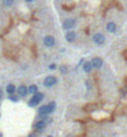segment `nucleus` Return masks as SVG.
<instances>
[{"label": "nucleus", "instance_id": "2eb2a0df", "mask_svg": "<svg viewBox=\"0 0 127 137\" xmlns=\"http://www.w3.org/2000/svg\"><path fill=\"white\" fill-rule=\"evenodd\" d=\"M47 109H49V114H52V112L55 111V109H56V103L54 102V101L49 102L47 103Z\"/></svg>", "mask_w": 127, "mask_h": 137}, {"label": "nucleus", "instance_id": "0eeeda50", "mask_svg": "<svg viewBox=\"0 0 127 137\" xmlns=\"http://www.w3.org/2000/svg\"><path fill=\"white\" fill-rule=\"evenodd\" d=\"M44 45L46 46V47H52V46H55V38L51 36V35H47L44 38Z\"/></svg>", "mask_w": 127, "mask_h": 137}, {"label": "nucleus", "instance_id": "7ed1b4c3", "mask_svg": "<svg viewBox=\"0 0 127 137\" xmlns=\"http://www.w3.org/2000/svg\"><path fill=\"white\" fill-rule=\"evenodd\" d=\"M92 41L96 44V45L101 46L105 44V41H106V38H105V35L102 33H96V34H93L92 36Z\"/></svg>", "mask_w": 127, "mask_h": 137}, {"label": "nucleus", "instance_id": "f3484780", "mask_svg": "<svg viewBox=\"0 0 127 137\" xmlns=\"http://www.w3.org/2000/svg\"><path fill=\"white\" fill-rule=\"evenodd\" d=\"M9 100H10V101H12V102H16L17 100H19V96H17V95H15V94H11V95H9Z\"/></svg>", "mask_w": 127, "mask_h": 137}, {"label": "nucleus", "instance_id": "423d86ee", "mask_svg": "<svg viewBox=\"0 0 127 137\" xmlns=\"http://www.w3.org/2000/svg\"><path fill=\"white\" fill-rule=\"evenodd\" d=\"M16 94H17V96L19 97H25L28 94H29V91H28V86L26 85H20L16 89Z\"/></svg>", "mask_w": 127, "mask_h": 137}, {"label": "nucleus", "instance_id": "f03ea898", "mask_svg": "<svg viewBox=\"0 0 127 137\" xmlns=\"http://www.w3.org/2000/svg\"><path fill=\"white\" fill-rule=\"evenodd\" d=\"M42 100H44V94H41V92H36V94H34L33 97L29 100V106L30 107H35V106H37Z\"/></svg>", "mask_w": 127, "mask_h": 137}, {"label": "nucleus", "instance_id": "9d476101", "mask_svg": "<svg viewBox=\"0 0 127 137\" xmlns=\"http://www.w3.org/2000/svg\"><path fill=\"white\" fill-rule=\"evenodd\" d=\"M106 30H107L109 33H116V31H117V25H116V23L109 21L107 25H106Z\"/></svg>", "mask_w": 127, "mask_h": 137}, {"label": "nucleus", "instance_id": "6ab92c4d", "mask_svg": "<svg viewBox=\"0 0 127 137\" xmlns=\"http://www.w3.org/2000/svg\"><path fill=\"white\" fill-rule=\"evenodd\" d=\"M61 72H62V74H66V67H65V66H61Z\"/></svg>", "mask_w": 127, "mask_h": 137}, {"label": "nucleus", "instance_id": "4468645a", "mask_svg": "<svg viewBox=\"0 0 127 137\" xmlns=\"http://www.w3.org/2000/svg\"><path fill=\"white\" fill-rule=\"evenodd\" d=\"M28 91H29V94L34 95V94H36V92H39V89H37V86L36 85H30L29 87H28Z\"/></svg>", "mask_w": 127, "mask_h": 137}, {"label": "nucleus", "instance_id": "f8f14e48", "mask_svg": "<svg viewBox=\"0 0 127 137\" xmlns=\"http://www.w3.org/2000/svg\"><path fill=\"white\" fill-rule=\"evenodd\" d=\"M82 68H84L85 72H91L93 68L92 65H91V61H85V63H82Z\"/></svg>", "mask_w": 127, "mask_h": 137}, {"label": "nucleus", "instance_id": "4be33fe9", "mask_svg": "<svg viewBox=\"0 0 127 137\" xmlns=\"http://www.w3.org/2000/svg\"><path fill=\"white\" fill-rule=\"evenodd\" d=\"M25 1H26V3H33L34 0H25Z\"/></svg>", "mask_w": 127, "mask_h": 137}, {"label": "nucleus", "instance_id": "ddd939ff", "mask_svg": "<svg viewBox=\"0 0 127 137\" xmlns=\"http://www.w3.org/2000/svg\"><path fill=\"white\" fill-rule=\"evenodd\" d=\"M6 92H8L9 95H11V94H15V92H16V87H15V85H12V84H9V85L6 86Z\"/></svg>", "mask_w": 127, "mask_h": 137}, {"label": "nucleus", "instance_id": "dca6fc26", "mask_svg": "<svg viewBox=\"0 0 127 137\" xmlns=\"http://www.w3.org/2000/svg\"><path fill=\"white\" fill-rule=\"evenodd\" d=\"M3 1V5L6 6V8H10V6L14 5V1L15 0H1Z\"/></svg>", "mask_w": 127, "mask_h": 137}, {"label": "nucleus", "instance_id": "f257e3e1", "mask_svg": "<svg viewBox=\"0 0 127 137\" xmlns=\"http://www.w3.org/2000/svg\"><path fill=\"white\" fill-rule=\"evenodd\" d=\"M50 119L47 117V116H40V120L39 121H36L35 122V125H34V128H35V131H44L45 130V127L47 126V122H50Z\"/></svg>", "mask_w": 127, "mask_h": 137}, {"label": "nucleus", "instance_id": "9b49d317", "mask_svg": "<svg viewBox=\"0 0 127 137\" xmlns=\"http://www.w3.org/2000/svg\"><path fill=\"white\" fill-rule=\"evenodd\" d=\"M49 109H47V105H42L39 107V116H49Z\"/></svg>", "mask_w": 127, "mask_h": 137}, {"label": "nucleus", "instance_id": "1a4fd4ad", "mask_svg": "<svg viewBox=\"0 0 127 137\" xmlns=\"http://www.w3.org/2000/svg\"><path fill=\"white\" fill-rule=\"evenodd\" d=\"M65 38H66V40L69 41V42H72V41H75V39H76V33L72 31V30H67Z\"/></svg>", "mask_w": 127, "mask_h": 137}, {"label": "nucleus", "instance_id": "5701e85b", "mask_svg": "<svg viewBox=\"0 0 127 137\" xmlns=\"http://www.w3.org/2000/svg\"><path fill=\"white\" fill-rule=\"evenodd\" d=\"M0 137H3V135H1V133H0Z\"/></svg>", "mask_w": 127, "mask_h": 137}, {"label": "nucleus", "instance_id": "aec40b11", "mask_svg": "<svg viewBox=\"0 0 127 137\" xmlns=\"http://www.w3.org/2000/svg\"><path fill=\"white\" fill-rule=\"evenodd\" d=\"M49 67L51 68V70H54V68L56 67V65H55V64H51V65H50V66H49Z\"/></svg>", "mask_w": 127, "mask_h": 137}, {"label": "nucleus", "instance_id": "412c9836", "mask_svg": "<svg viewBox=\"0 0 127 137\" xmlns=\"http://www.w3.org/2000/svg\"><path fill=\"white\" fill-rule=\"evenodd\" d=\"M1 97H3V90L0 89V98H1Z\"/></svg>", "mask_w": 127, "mask_h": 137}, {"label": "nucleus", "instance_id": "39448f33", "mask_svg": "<svg viewBox=\"0 0 127 137\" xmlns=\"http://www.w3.org/2000/svg\"><path fill=\"white\" fill-rule=\"evenodd\" d=\"M75 25H76L75 19H66L62 23V28L66 29V30H71L72 28H75Z\"/></svg>", "mask_w": 127, "mask_h": 137}, {"label": "nucleus", "instance_id": "b1692460", "mask_svg": "<svg viewBox=\"0 0 127 137\" xmlns=\"http://www.w3.org/2000/svg\"><path fill=\"white\" fill-rule=\"evenodd\" d=\"M47 137H52V136H47Z\"/></svg>", "mask_w": 127, "mask_h": 137}, {"label": "nucleus", "instance_id": "a211bd4d", "mask_svg": "<svg viewBox=\"0 0 127 137\" xmlns=\"http://www.w3.org/2000/svg\"><path fill=\"white\" fill-rule=\"evenodd\" d=\"M28 137H39V135H37L36 132H31V133H29V136Z\"/></svg>", "mask_w": 127, "mask_h": 137}, {"label": "nucleus", "instance_id": "20e7f679", "mask_svg": "<svg viewBox=\"0 0 127 137\" xmlns=\"http://www.w3.org/2000/svg\"><path fill=\"white\" fill-rule=\"evenodd\" d=\"M58 84V79L54 76V75H49L45 77V81H44V85L46 86V87H52V86H55Z\"/></svg>", "mask_w": 127, "mask_h": 137}, {"label": "nucleus", "instance_id": "6e6552de", "mask_svg": "<svg viewBox=\"0 0 127 137\" xmlns=\"http://www.w3.org/2000/svg\"><path fill=\"white\" fill-rule=\"evenodd\" d=\"M91 65H92L93 68H101L104 65V60L101 57H93L91 60Z\"/></svg>", "mask_w": 127, "mask_h": 137}]
</instances>
